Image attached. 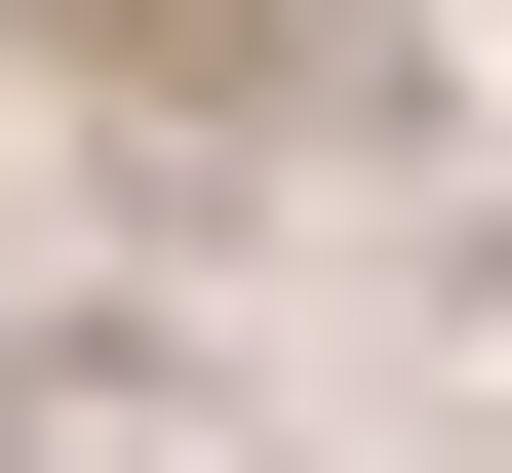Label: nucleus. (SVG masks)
Returning <instances> with one entry per match:
<instances>
[{"label": "nucleus", "instance_id": "nucleus-1", "mask_svg": "<svg viewBox=\"0 0 512 473\" xmlns=\"http://www.w3.org/2000/svg\"><path fill=\"white\" fill-rule=\"evenodd\" d=\"M40 40H79V79H158V119H316L394 0H40Z\"/></svg>", "mask_w": 512, "mask_h": 473}]
</instances>
